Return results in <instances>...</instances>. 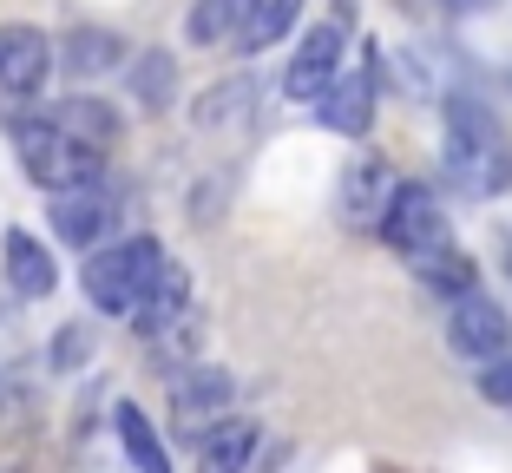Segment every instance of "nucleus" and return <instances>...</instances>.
<instances>
[{
  "mask_svg": "<svg viewBox=\"0 0 512 473\" xmlns=\"http://www.w3.org/2000/svg\"><path fill=\"white\" fill-rule=\"evenodd\" d=\"M440 158H447L453 191H467V198H499L512 184V145L499 132V119L486 106H473V99H453L447 106V145H440Z\"/></svg>",
  "mask_w": 512,
  "mask_h": 473,
  "instance_id": "f257e3e1",
  "label": "nucleus"
},
{
  "mask_svg": "<svg viewBox=\"0 0 512 473\" xmlns=\"http://www.w3.org/2000/svg\"><path fill=\"white\" fill-rule=\"evenodd\" d=\"M7 138H14V152H20V171L40 184L46 198H53V191H73V184H99L106 178V152L79 145V138L60 132L46 112H7Z\"/></svg>",
  "mask_w": 512,
  "mask_h": 473,
  "instance_id": "f03ea898",
  "label": "nucleus"
},
{
  "mask_svg": "<svg viewBox=\"0 0 512 473\" xmlns=\"http://www.w3.org/2000/svg\"><path fill=\"white\" fill-rule=\"evenodd\" d=\"M158 263H165V244H158V237H125V244L92 250L86 270H79V283H86V296H92L99 316H132V303L145 296V283L158 276Z\"/></svg>",
  "mask_w": 512,
  "mask_h": 473,
  "instance_id": "7ed1b4c3",
  "label": "nucleus"
},
{
  "mask_svg": "<svg viewBox=\"0 0 512 473\" xmlns=\"http://www.w3.org/2000/svg\"><path fill=\"white\" fill-rule=\"evenodd\" d=\"M381 237H388L407 263H427L434 250H447V211H440L434 184H421V178L394 184L388 211H381Z\"/></svg>",
  "mask_w": 512,
  "mask_h": 473,
  "instance_id": "20e7f679",
  "label": "nucleus"
},
{
  "mask_svg": "<svg viewBox=\"0 0 512 473\" xmlns=\"http://www.w3.org/2000/svg\"><path fill=\"white\" fill-rule=\"evenodd\" d=\"M348 20H355V7H335V20H322V27L302 33V46L289 53V73H283V92L289 99H302V106H316L322 86H329L335 73H342V40H348Z\"/></svg>",
  "mask_w": 512,
  "mask_h": 473,
  "instance_id": "39448f33",
  "label": "nucleus"
},
{
  "mask_svg": "<svg viewBox=\"0 0 512 473\" xmlns=\"http://www.w3.org/2000/svg\"><path fill=\"white\" fill-rule=\"evenodd\" d=\"M447 342H453L460 355H473V362H493V355L512 342L506 309H499L493 296H480V290L447 296Z\"/></svg>",
  "mask_w": 512,
  "mask_h": 473,
  "instance_id": "423d86ee",
  "label": "nucleus"
},
{
  "mask_svg": "<svg viewBox=\"0 0 512 473\" xmlns=\"http://www.w3.org/2000/svg\"><path fill=\"white\" fill-rule=\"evenodd\" d=\"M230 401H237V388H230L224 368H184L178 382H171V421L184 434H211L230 414Z\"/></svg>",
  "mask_w": 512,
  "mask_h": 473,
  "instance_id": "0eeeda50",
  "label": "nucleus"
},
{
  "mask_svg": "<svg viewBox=\"0 0 512 473\" xmlns=\"http://www.w3.org/2000/svg\"><path fill=\"white\" fill-rule=\"evenodd\" d=\"M394 184L401 178H394L381 158H355V165L342 171V184H335V217H342L348 230H381V211H388Z\"/></svg>",
  "mask_w": 512,
  "mask_h": 473,
  "instance_id": "6e6552de",
  "label": "nucleus"
},
{
  "mask_svg": "<svg viewBox=\"0 0 512 473\" xmlns=\"http://www.w3.org/2000/svg\"><path fill=\"white\" fill-rule=\"evenodd\" d=\"M46 73H53V40L27 20H7L0 27V92L27 99V92L46 86Z\"/></svg>",
  "mask_w": 512,
  "mask_h": 473,
  "instance_id": "1a4fd4ad",
  "label": "nucleus"
},
{
  "mask_svg": "<svg viewBox=\"0 0 512 473\" xmlns=\"http://www.w3.org/2000/svg\"><path fill=\"white\" fill-rule=\"evenodd\" d=\"M184 316H191V276L178 270V263H158V276L145 283V296L132 303V329L151 342H165L171 329H184Z\"/></svg>",
  "mask_w": 512,
  "mask_h": 473,
  "instance_id": "9d476101",
  "label": "nucleus"
},
{
  "mask_svg": "<svg viewBox=\"0 0 512 473\" xmlns=\"http://www.w3.org/2000/svg\"><path fill=\"white\" fill-rule=\"evenodd\" d=\"M112 191L99 184H73V191H53V230H60L73 250H99V237L112 230Z\"/></svg>",
  "mask_w": 512,
  "mask_h": 473,
  "instance_id": "9b49d317",
  "label": "nucleus"
},
{
  "mask_svg": "<svg viewBox=\"0 0 512 473\" xmlns=\"http://www.w3.org/2000/svg\"><path fill=\"white\" fill-rule=\"evenodd\" d=\"M0 270H7V290H14L20 303H40V296L60 290V263H53V250H46L33 230H7V237H0Z\"/></svg>",
  "mask_w": 512,
  "mask_h": 473,
  "instance_id": "f8f14e48",
  "label": "nucleus"
},
{
  "mask_svg": "<svg viewBox=\"0 0 512 473\" xmlns=\"http://www.w3.org/2000/svg\"><path fill=\"white\" fill-rule=\"evenodd\" d=\"M316 119L342 138H362L368 125H375V79H368L362 66H355V73H335L316 99Z\"/></svg>",
  "mask_w": 512,
  "mask_h": 473,
  "instance_id": "ddd939ff",
  "label": "nucleus"
},
{
  "mask_svg": "<svg viewBox=\"0 0 512 473\" xmlns=\"http://www.w3.org/2000/svg\"><path fill=\"white\" fill-rule=\"evenodd\" d=\"M53 60H60L73 79H99V73H112V66L125 60V40L112 27H73L60 40V53H53Z\"/></svg>",
  "mask_w": 512,
  "mask_h": 473,
  "instance_id": "4468645a",
  "label": "nucleus"
},
{
  "mask_svg": "<svg viewBox=\"0 0 512 473\" xmlns=\"http://www.w3.org/2000/svg\"><path fill=\"white\" fill-rule=\"evenodd\" d=\"M256 454V421H217L211 434H197V473H243Z\"/></svg>",
  "mask_w": 512,
  "mask_h": 473,
  "instance_id": "2eb2a0df",
  "label": "nucleus"
},
{
  "mask_svg": "<svg viewBox=\"0 0 512 473\" xmlns=\"http://www.w3.org/2000/svg\"><path fill=\"white\" fill-rule=\"evenodd\" d=\"M296 14H302V0H243V14H237V46L243 53H263V46H276L289 27H296Z\"/></svg>",
  "mask_w": 512,
  "mask_h": 473,
  "instance_id": "dca6fc26",
  "label": "nucleus"
},
{
  "mask_svg": "<svg viewBox=\"0 0 512 473\" xmlns=\"http://www.w3.org/2000/svg\"><path fill=\"white\" fill-rule=\"evenodd\" d=\"M46 119L60 125V132H73L79 145H92V152H106L112 138H119V119L99 99H60V106H46Z\"/></svg>",
  "mask_w": 512,
  "mask_h": 473,
  "instance_id": "f3484780",
  "label": "nucleus"
},
{
  "mask_svg": "<svg viewBox=\"0 0 512 473\" xmlns=\"http://www.w3.org/2000/svg\"><path fill=\"white\" fill-rule=\"evenodd\" d=\"M119 441H125V454H132V467L138 473H171V454H165V441H158V428L145 421V408H132V401H119Z\"/></svg>",
  "mask_w": 512,
  "mask_h": 473,
  "instance_id": "a211bd4d",
  "label": "nucleus"
},
{
  "mask_svg": "<svg viewBox=\"0 0 512 473\" xmlns=\"http://www.w3.org/2000/svg\"><path fill=\"white\" fill-rule=\"evenodd\" d=\"M171 86H178L171 53H158V46H151V53H138V60H132V99L145 112H165L171 106Z\"/></svg>",
  "mask_w": 512,
  "mask_h": 473,
  "instance_id": "6ab92c4d",
  "label": "nucleus"
},
{
  "mask_svg": "<svg viewBox=\"0 0 512 473\" xmlns=\"http://www.w3.org/2000/svg\"><path fill=\"white\" fill-rule=\"evenodd\" d=\"M414 270H421L427 276V283H434V290L440 296H460V290H473V263L467 257H460V250H434V257H427V263H414Z\"/></svg>",
  "mask_w": 512,
  "mask_h": 473,
  "instance_id": "aec40b11",
  "label": "nucleus"
},
{
  "mask_svg": "<svg viewBox=\"0 0 512 473\" xmlns=\"http://www.w3.org/2000/svg\"><path fill=\"white\" fill-rule=\"evenodd\" d=\"M237 14H243V0H197V7H191V40L197 46L224 40V33L237 27Z\"/></svg>",
  "mask_w": 512,
  "mask_h": 473,
  "instance_id": "412c9836",
  "label": "nucleus"
},
{
  "mask_svg": "<svg viewBox=\"0 0 512 473\" xmlns=\"http://www.w3.org/2000/svg\"><path fill=\"white\" fill-rule=\"evenodd\" d=\"M243 106H250V86H217L204 92V106H197V125H224V119H243Z\"/></svg>",
  "mask_w": 512,
  "mask_h": 473,
  "instance_id": "4be33fe9",
  "label": "nucleus"
},
{
  "mask_svg": "<svg viewBox=\"0 0 512 473\" xmlns=\"http://www.w3.org/2000/svg\"><path fill=\"white\" fill-rule=\"evenodd\" d=\"M86 355H92V336H86V329L73 322V329H60V336H53V349H46V362L60 368V375H73V368L86 362Z\"/></svg>",
  "mask_w": 512,
  "mask_h": 473,
  "instance_id": "5701e85b",
  "label": "nucleus"
},
{
  "mask_svg": "<svg viewBox=\"0 0 512 473\" xmlns=\"http://www.w3.org/2000/svg\"><path fill=\"white\" fill-rule=\"evenodd\" d=\"M480 395L499 401V408H512V349H499L493 362L480 368Z\"/></svg>",
  "mask_w": 512,
  "mask_h": 473,
  "instance_id": "b1692460",
  "label": "nucleus"
},
{
  "mask_svg": "<svg viewBox=\"0 0 512 473\" xmlns=\"http://www.w3.org/2000/svg\"><path fill=\"white\" fill-rule=\"evenodd\" d=\"M447 7H453V14H480L486 0H447Z\"/></svg>",
  "mask_w": 512,
  "mask_h": 473,
  "instance_id": "393cba45",
  "label": "nucleus"
},
{
  "mask_svg": "<svg viewBox=\"0 0 512 473\" xmlns=\"http://www.w3.org/2000/svg\"><path fill=\"white\" fill-rule=\"evenodd\" d=\"M506 270H512V250H506Z\"/></svg>",
  "mask_w": 512,
  "mask_h": 473,
  "instance_id": "a878e982",
  "label": "nucleus"
}]
</instances>
